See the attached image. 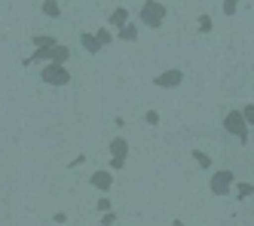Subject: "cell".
<instances>
[{
  "instance_id": "cell-3",
  "label": "cell",
  "mask_w": 254,
  "mask_h": 226,
  "mask_svg": "<svg viewBox=\"0 0 254 226\" xmlns=\"http://www.w3.org/2000/svg\"><path fill=\"white\" fill-rule=\"evenodd\" d=\"M92 183L98 186V190H107V186H111V174H104V171H98V174L92 177Z\"/></svg>"
},
{
  "instance_id": "cell-6",
  "label": "cell",
  "mask_w": 254,
  "mask_h": 226,
  "mask_svg": "<svg viewBox=\"0 0 254 226\" xmlns=\"http://www.w3.org/2000/svg\"><path fill=\"white\" fill-rule=\"evenodd\" d=\"M43 12H46V15H59V6H56V3H46Z\"/></svg>"
},
{
  "instance_id": "cell-5",
  "label": "cell",
  "mask_w": 254,
  "mask_h": 226,
  "mask_svg": "<svg viewBox=\"0 0 254 226\" xmlns=\"http://www.w3.org/2000/svg\"><path fill=\"white\" fill-rule=\"evenodd\" d=\"M111 150H114L117 156H123V153H126V141H114V147H111Z\"/></svg>"
},
{
  "instance_id": "cell-4",
  "label": "cell",
  "mask_w": 254,
  "mask_h": 226,
  "mask_svg": "<svg viewBox=\"0 0 254 226\" xmlns=\"http://www.w3.org/2000/svg\"><path fill=\"white\" fill-rule=\"evenodd\" d=\"M98 43H101V40H95V37H83V46H86L89 52H98Z\"/></svg>"
},
{
  "instance_id": "cell-8",
  "label": "cell",
  "mask_w": 254,
  "mask_h": 226,
  "mask_svg": "<svg viewBox=\"0 0 254 226\" xmlns=\"http://www.w3.org/2000/svg\"><path fill=\"white\" fill-rule=\"evenodd\" d=\"M34 43H37V46H52V40H49V37H37Z\"/></svg>"
},
{
  "instance_id": "cell-2",
  "label": "cell",
  "mask_w": 254,
  "mask_h": 226,
  "mask_svg": "<svg viewBox=\"0 0 254 226\" xmlns=\"http://www.w3.org/2000/svg\"><path fill=\"white\" fill-rule=\"evenodd\" d=\"M159 18H162V9H159V6H153V3L144 6V22H147V25H156Z\"/></svg>"
},
{
  "instance_id": "cell-7",
  "label": "cell",
  "mask_w": 254,
  "mask_h": 226,
  "mask_svg": "<svg viewBox=\"0 0 254 226\" xmlns=\"http://www.w3.org/2000/svg\"><path fill=\"white\" fill-rule=\"evenodd\" d=\"M111 22H114V25H120V22H126V12H123V9H120V12H114V18H111Z\"/></svg>"
},
{
  "instance_id": "cell-1",
  "label": "cell",
  "mask_w": 254,
  "mask_h": 226,
  "mask_svg": "<svg viewBox=\"0 0 254 226\" xmlns=\"http://www.w3.org/2000/svg\"><path fill=\"white\" fill-rule=\"evenodd\" d=\"M43 80H46V83H59V86H64L70 77H67V70H64V67L52 64V67H46V70H43Z\"/></svg>"
}]
</instances>
